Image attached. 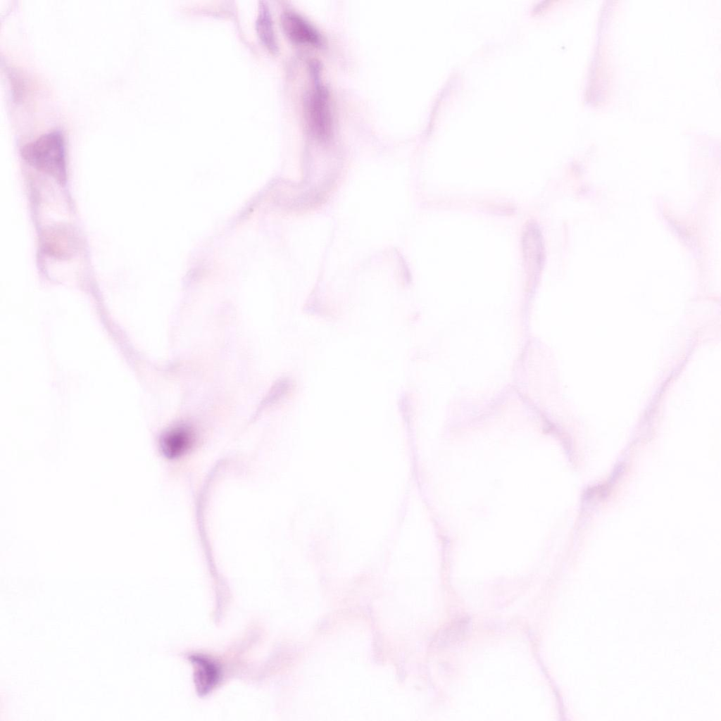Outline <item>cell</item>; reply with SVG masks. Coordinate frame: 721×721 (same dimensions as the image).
Here are the masks:
<instances>
[{
  "label": "cell",
  "instance_id": "1",
  "mask_svg": "<svg viewBox=\"0 0 721 721\" xmlns=\"http://www.w3.org/2000/svg\"><path fill=\"white\" fill-rule=\"evenodd\" d=\"M20 153L22 158L33 168L47 174L61 185L66 183L65 142L61 130L49 131L26 143Z\"/></svg>",
  "mask_w": 721,
  "mask_h": 721
},
{
  "label": "cell",
  "instance_id": "2",
  "mask_svg": "<svg viewBox=\"0 0 721 721\" xmlns=\"http://www.w3.org/2000/svg\"><path fill=\"white\" fill-rule=\"evenodd\" d=\"M313 90L308 95L306 113L308 126L312 135L327 140L332 132L333 118L328 92L315 77Z\"/></svg>",
  "mask_w": 721,
  "mask_h": 721
},
{
  "label": "cell",
  "instance_id": "3",
  "mask_svg": "<svg viewBox=\"0 0 721 721\" xmlns=\"http://www.w3.org/2000/svg\"><path fill=\"white\" fill-rule=\"evenodd\" d=\"M281 23L285 34L293 42L316 46L322 45L323 39L318 29L296 11H284Z\"/></svg>",
  "mask_w": 721,
  "mask_h": 721
},
{
  "label": "cell",
  "instance_id": "4",
  "mask_svg": "<svg viewBox=\"0 0 721 721\" xmlns=\"http://www.w3.org/2000/svg\"><path fill=\"white\" fill-rule=\"evenodd\" d=\"M195 434L185 423H179L167 430L160 439V448L168 458L174 459L186 453L193 446Z\"/></svg>",
  "mask_w": 721,
  "mask_h": 721
},
{
  "label": "cell",
  "instance_id": "5",
  "mask_svg": "<svg viewBox=\"0 0 721 721\" xmlns=\"http://www.w3.org/2000/svg\"><path fill=\"white\" fill-rule=\"evenodd\" d=\"M256 29L263 43L272 51H276L278 46L274 30L272 16L268 6L264 1H260Z\"/></svg>",
  "mask_w": 721,
  "mask_h": 721
}]
</instances>
